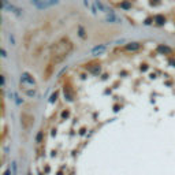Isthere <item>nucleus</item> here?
Masks as SVG:
<instances>
[{"label":"nucleus","mask_w":175,"mask_h":175,"mask_svg":"<svg viewBox=\"0 0 175 175\" xmlns=\"http://www.w3.org/2000/svg\"><path fill=\"white\" fill-rule=\"evenodd\" d=\"M3 8L6 11H8V13H13V14H15V15H21V8H18V7H15V6H13V4H10V3H7V1H3Z\"/></svg>","instance_id":"obj_4"},{"label":"nucleus","mask_w":175,"mask_h":175,"mask_svg":"<svg viewBox=\"0 0 175 175\" xmlns=\"http://www.w3.org/2000/svg\"><path fill=\"white\" fill-rule=\"evenodd\" d=\"M126 48L129 49V51H134V49H138V48H139V44H138V42H133V44L127 45Z\"/></svg>","instance_id":"obj_8"},{"label":"nucleus","mask_w":175,"mask_h":175,"mask_svg":"<svg viewBox=\"0 0 175 175\" xmlns=\"http://www.w3.org/2000/svg\"><path fill=\"white\" fill-rule=\"evenodd\" d=\"M1 56H3V58H6V56H7V53H6V51H4V48L1 49Z\"/></svg>","instance_id":"obj_14"},{"label":"nucleus","mask_w":175,"mask_h":175,"mask_svg":"<svg viewBox=\"0 0 175 175\" xmlns=\"http://www.w3.org/2000/svg\"><path fill=\"white\" fill-rule=\"evenodd\" d=\"M21 86L23 88L25 93L30 97H33L36 94V81L29 73H23L21 75Z\"/></svg>","instance_id":"obj_2"},{"label":"nucleus","mask_w":175,"mask_h":175,"mask_svg":"<svg viewBox=\"0 0 175 175\" xmlns=\"http://www.w3.org/2000/svg\"><path fill=\"white\" fill-rule=\"evenodd\" d=\"M30 3H32L33 6H36L37 8L42 10V8H48V7L56 6V4H58V0H32Z\"/></svg>","instance_id":"obj_3"},{"label":"nucleus","mask_w":175,"mask_h":175,"mask_svg":"<svg viewBox=\"0 0 175 175\" xmlns=\"http://www.w3.org/2000/svg\"><path fill=\"white\" fill-rule=\"evenodd\" d=\"M71 42L67 39H62L59 42H56L55 47H53V52H52V63L56 65V63L62 62L63 59L68 55V52L71 51Z\"/></svg>","instance_id":"obj_1"},{"label":"nucleus","mask_w":175,"mask_h":175,"mask_svg":"<svg viewBox=\"0 0 175 175\" xmlns=\"http://www.w3.org/2000/svg\"><path fill=\"white\" fill-rule=\"evenodd\" d=\"M105 19H107L108 22H113V23H118V22H120V21H119V18H118V16H115V15H113V13H112V14H108V15L105 16Z\"/></svg>","instance_id":"obj_7"},{"label":"nucleus","mask_w":175,"mask_h":175,"mask_svg":"<svg viewBox=\"0 0 175 175\" xmlns=\"http://www.w3.org/2000/svg\"><path fill=\"white\" fill-rule=\"evenodd\" d=\"M120 6H122V7H125V8H127V7H130V4H129V3H122Z\"/></svg>","instance_id":"obj_12"},{"label":"nucleus","mask_w":175,"mask_h":175,"mask_svg":"<svg viewBox=\"0 0 175 175\" xmlns=\"http://www.w3.org/2000/svg\"><path fill=\"white\" fill-rule=\"evenodd\" d=\"M159 51H162V52H171V49L167 48V47H159Z\"/></svg>","instance_id":"obj_10"},{"label":"nucleus","mask_w":175,"mask_h":175,"mask_svg":"<svg viewBox=\"0 0 175 175\" xmlns=\"http://www.w3.org/2000/svg\"><path fill=\"white\" fill-rule=\"evenodd\" d=\"M84 4L88 7V8H89V10H90V13H92V14H94V15L97 14V8H96L94 3H90V1H86V0H85V1H84Z\"/></svg>","instance_id":"obj_6"},{"label":"nucleus","mask_w":175,"mask_h":175,"mask_svg":"<svg viewBox=\"0 0 175 175\" xmlns=\"http://www.w3.org/2000/svg\"><path fill=\"white\" fill-rule=\"evenodd\" d=\"M79 36H81V37H85V33H84V30H82V29H79Z\"/></svg>","instance_id":"obj_13"},{"label":"nucleus","mask_w":175,"mask_h":175,"mask_svg":"<svg viewBox=\"0 0 175 175\" xmlns=\"http://www.w3.org/2000/svg\"><path fill=\"white\" fill-rule=\"evenodd\" d=\"M94 6H96V8H97V10H100V11H103V13H110V14H112V11L111 10H108V7L105 6V4L104 3H101V1H99V0H96V1H94Z\"/></svg>","instance_id":"obj_5"},{"label":"nucleus","mask_w":175,"mask_h":175,"mask_svg":"<svg viewBox=\"0 0 175 175\" xmlns=\"http://www.w3.org/2000/svg\"><path fill=\"white\" fill-rule=\"evenodd\" d=\"M10 41H11V44H13V45H15V39H14L13 34H10Z\"/></svg>","instance_id":"obj_11"},{"label":"nucleus","mask_w":175,"mask_h":175,"mask_svg":"<svg viewBox=\"0 0 175 175\" xmlns=\"http://www.w3.org/2000/svg\"><path fill=\"white\" fill-rule=\"evenodd\" d=\"M104 48H105V47L104 45H100V47H96V48H93V53H96V52H101V51H104Z\"/></svg>","instance_id":"obj_9"}]
</instances>
